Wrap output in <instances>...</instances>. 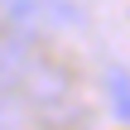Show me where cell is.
<instances>
[{"instance_id":"obj_3","label":"cell","mask_w":130,"mask_h":130,"mask_svg":"<svg viewBox=\"0 0 130 130\" xmlns=\"http://www.w3.org/2000/svg\"><path fill=\"white\" fill-rule=\"evenodd\" d=\"M68 92H72V77H68L58 63H48V58H39V63L29 68V77H24V96H29L34 106H58Z\"/></svg>"},{"instance_id":"obj_1","label":"cell","mask_w":130,"mask_h":130,"mask_svg":"<svg viewBox=\"0 0 130 130\" xmlns=\"http://www.w3.org/2000/svg\"><path fill=\"white\" fill-rule=\"evenodd\" d=\"M0 14H5L14 29H29V34L77 29V24L87 19L82 5H72V0H0Z\"/></svg>"},{"instance_id":"obj_2","label":"cell","mask_w":130,"mask_h":130,"mask_svg":"<svg viewBox=\"0 0 130 130\" xmlns=\"http://www.w3.org/2000/svg\"><path fill=\"white\" fill-rule=\"evenodd\" d=\"M34 63H39V48H34V34L29 29H14V34L0 39V87L5 92L24 87V77H29Z\"/></svg>"},{"instance_id":"obj_4","label":"cell","mask_w":130,"mask_h":130,"mask_svg":"<svg viewBox=\"0 0 130 130\" xmlns=\"http://www.w3.org/2000/svg\"><path fill=\"white\" fill-rule=\"evenodd\" d=\"M106 96H111V116L130 125V72L125 68H106Z\"/></svg>"}]
</instances>
